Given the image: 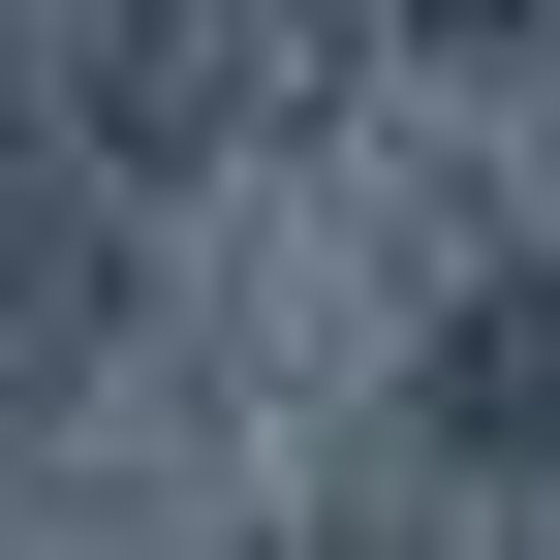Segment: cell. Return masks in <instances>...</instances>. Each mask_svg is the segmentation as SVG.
<instances>
[{
  "label": "cell",
  "instance_id": "6da1fadb",
  "mask_svg": "<svg viewBox=\"0 0 560 560\" xmlns=\"http://www.w3.org/2000/svg\"><path fill=\"white\" fill-rule=\"evenodd\" d=\"M405 436H436V467H560V249H499V280L436 312V374H405Z\"/></svg>",
  "mask_w": 560,
  "mask_h": 560
},
{
  "label": "cell",
  "instance_id": "7a4b0ae2",
  "mask_svg": "<svg viewBox=\"0 0 560 560\" xmlns=\"http://www.w3.org/2000/svg\"><path fill=\"white\" fill-rule=\"evenodd\" d=\"M374 32H436V62H529V32H560V0H374Z\"/></svg>",
  "mask_w": 560,
  "mask_h": 560
}]
</instances>
